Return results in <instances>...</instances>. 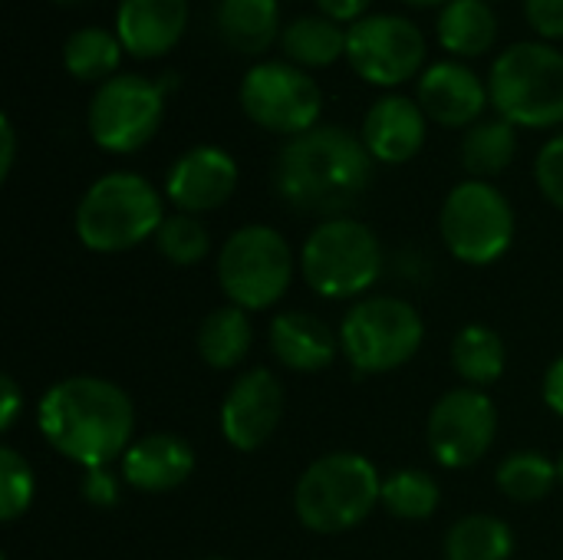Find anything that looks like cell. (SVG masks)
<instances>
[{
    "mask_svg": "<svg viewBox=\"0 0 563 560\" xmlns=\"http://www.w3.org/2000/svg\"><path fill=\"white\" fill-rule=\"evenodd\" d=\"M155 251L172 264V267H195L211 254V234L195 215H165L162 228L152 238Z\"/></svg>",
    "mask_w": 563,
    "mask_h": 560,
    "instance_id": "cell-31",
    "label": "cell"
},
{
    "mask_svg": "<svg viewBox=\"0 0 563 560\" xmlns=\"http://www.w3.org/2000/svg\"><path fill=\"white\" fill-rule=\"evenodd\" d=\"M379 505L399 521H426L439 512L442 488L422 469H399V472L383 479Z\"/></svg>",
    "mask_w": 563,
    "mask_h": 560,
    "instance_id": "cell-30",
    "label": "cell"
},
{
    "mask_svg": "<svg viewBox=\"0 0 563 560\" xmlns=\"http://www.w3.org/2000/svg\"><path fill=\"white\" fill-rule=\"evenodd\" d=\"M402 3H412V7H445L452 0H402Z\"/></svg>",
    "mask_w": 563,
    "mask_h": 560,
    "instance_id": "cell-40",
    "label": "cell"
},
{
    "mask_svg": "<svg viewBox=\"0 0 563 560\" xmlns=\"http://www.w3.org/2000/svg\"><path fill=\"white\" fill-rule=\"evenodd\" d=\"M525 13L541 40H563V0H525Z\"/></svg>",
    "mask_w": 563,
    "mask_h": 560,
    "instance_id": "cell-35",
    "label": "cell"
},
{
    "mask_svg": "<svg viewBox=\"0 0 563 560\" xmlns=\"http://www.w3.org/2000/svg\"><path fill=\"white\" fill-rule=\"evenodd\" d=\"M162 221L165 198L145 175L109 172L82 191L73 231L92 254H122L152 241Z\"/></svg>",
    "mask_w": 563,
    "mask_h": 560,
    "instance_id": "cell-3",
    "label": "cell"
},
{
    "mask_svg": "<svg viewBox=\"0 0 563 560\" xmlns=\"http://www.w3.org/2000/svg\"><path fill=\"white\" fill-rule=\"evenodd\" d=\"M445 560H511L515 535L495 515H465L445 535Z\"/></svg>",
    "mask_w": 563,
    "mask_h": 560,
    "instance_id": "cell-28",
    "label": "cell"
},
{
    "mask_svg": "<svg viewBox=\"0 0 563 560\" xmlns=\"http://www.w3.org/2000/svg\"><path fill=\"white\" fill-rule=\"evenodd\" d=\"M40 436L53 452L79 469L122 462L135 442L132 396L102 376H66L36 403Z\"/></svg>",
    "mask_w": 563,
    "mask_h": 560,
    "instance_id": "cell-2",
    "label": "cell"
},
{
    "mask_svg": "<svg viewBox=\"0 0 563 560\" xmlns=\"http://www.w3.org/2000/svg\"><path fill=\"white\" fill-rule=\"evenodd\" d=\"M23 409V393L16 386V380L10 373L0 376V432H10L20 419Z\"/></svg>",
    "mask_w": 563,
    "mask_h": 560,
    "instance_id": "cell-36",
    "label": "cell"
},
{
    "mask_svg": "<svg viewBox=\"0 0 563 560\" xmlns=\"http://www.w3.org/2000/svg\"><path fill=\"white\" fill-rule=\"evenodd\" d=\"M238 162L221 145H195L181 152L165 172V198L181 215H208L231 201L238 188Z\"/></svg>",
    "mask_w": 563,
    "mask_h": 560,
    "instance_id": "cell-15",
    "label": "cell"
},
{
    "mask_svg": "<svg viewBox=\"0 0 563 560\" xmlns=\"http://www.w3.org/2000/svg\"><path fill=\"white\" fill-rule=\"evenodd\" d=\"M218 36L241 56H261L280 40V0H218Z\"/></svg>",
    "mask_w": 563,
    "mask_h": 560,
    "instance_id": "cell-21",
    "label": "cell"
},
{
    "mask_svg": "<svg viewBox=\"0 0 563 560\" xmlns=\"http://www.w3.org/2000/svg\"><path fill=\"white\" fill-rule=\"evenodd\" d=\"M515 208L501 188L485 178L459 182L439 215V231L449 254L468 267H488L515 244Z\"/></svg>",
    "mask_w": 563,
    "mask_h": 560,
    "instance_id": "cell-9",
    "label": "cell"
},
{
    "mask_svg": "<svg viewBox=\"0 0 563 560\" xmlns=\"http://www.w3.org/2000/svg\"><path fill=\"white\" fill-rule=\"evenodd\" d=\"M238 102L254 125L294 139L320 125L323 89L307 69L287 59H264L244 73Z\"/></svg>",
    "mask_w": 563,
    "mask_h": 560,
    "instance_id": "cell-11",
    "label": "cell"
},
{
    "mask_svg": "<svg viewBox=\"0 0 563 560\" xmlns=\"http://www.w3.org/2000/svg\"><path fill=\"white\" fill-rule=\"evenodd\" d=\"M201 560H231V558H218V554H211V558H201Z\"/></svg>",
    "mask_w": 563,
    "mask_h": 560,
    "instance_id": "cell-43",
    "label": "cell"
},
{
    "mask_svg": "<svg viewBox=\"0 0 563 560\" xmlns=\"http://www.w3.org/2000/svg\"><path fill=\"white\" fill-rule=\"evenodd\" d=\"M79 495L96 512H112L122 502V475H112L109 465L102 469H82Z\"/></svg>",
    "mask_w": 563,
    "mask_h": 560,
    "instance_id": "cell-34",
    "label": "cell"
},
{
    "mask_svg": "<svg viewBox=\"0 0 563 560\" xmlns=\"http://www.w3.org/2000/svg\"><path fill=\"white\" fill-rule=\"evenodd\" d=\"M495 485L515 505H538L554 492V485H561L558 462H551L538 449H518L501 459L495 472Z\"/></svg>",
    "mask_w": 563,
    "mask_h": 560,
    "instance_id": "cell-29",
    "label": "cell"
},
{
    "mask_svg": "<svg viewBox=\"0 0 563 560\" xmlns=\"http://www.w3.org/2000/svg\"><path fill=\"white\" fill-rule=\"evenodd\" d=\"M558 482L563 485V452H561V459H558Z\"/></svg>",
    "mask_w": 563,
    "mask_h": 560,
    "instance_id": "cell-41",
    "label": "cell"
},
{
    "mask_svg": "<svg viewBox=\"0 0 563 560\" xmlns=\"http://www.w3.org/2000/svg\"><path fill=\"white\" fill-rule=\"evenodd\" d=\"M518 155V125L508 119H482L472 129H465L462 139V165L472 178H492L501 175Z\"/></svg>",
    "mask_w": 563,
    "mask_h": 560,
    "instance_id": "cell-27",
    "label": "cell"
},
{
    "mask_svg": "<svg viewBox=\"0 0 563 560\" xmlns=\"http://www.w3.org/2000/svg\"><path fill=\"white\" fill-rule=\"evenodd\" d=\"M383 479L360 452H327L313 459L294 485V515L313 535H346L379 505Z\"/></svg>",
    "mask_w": 563,
    "mask_h": 560,
    "instance_id": "cell-4",
    "label": "cell"
},
{
    "mask_svg": "<svg viewBox=\"0 0 563 560\" xmlns=\"http://www.w3.org/2000/svg\"><path fill=\"white\" fill-rule=\"evenodd\" d=\"M498 439V406L485 389H449L429 413L426 446L442 469H472Z\"/></svg>",
    "mask_w": 563,
    "mask_h": 560,
    "instance_id": "cell-12",
    "label": "cell"
},
{
    "mask_svg": "<svg viewBox=\"0 0 563 560\" xmlns=\"http://www.w3.org/2000/svg\"><path fill=\"white\" fill-rule=\"evenodd\" d=\"M373 175L376 158L356 132L317 125L284 142L274 158L271 185L287 208L327 221L343 218L369 191Z\"/></svg>",
    "mask_w": 563,
    "mask_h": 560,
    "instance_id": "cell-1",
    "label": "cell"
},
{
    "mask_svg": "<svg viewBox=\"0 0 563 560\" xmlns=\"http://www.w3.org/2000/svg\"><path fill=\"white\" fill-rule=\"evenodd\" d=\"M340 350L360 376L406 366L426 340L422 314L402 297H363L340 323Z\"/></svg>",
    "mask_w": 563,
    "mask_h": 560,
    "instance_id": "cell-8",
    "label": "cell"
},
{
    "mask_svg": "<svg viewBox=\"0 0 563 560\" xmlns=\"http://www.w3.org/2000/svg\"><path fill=\"white\" fill-rule=\"evenodd\" d=\"M280 50L287 63L300 69H317V66H333L340 56H346V30L343 23L323 17V13H307L290 20L280 30Z\"/></svg>",
    "mask_w": 563,
    "mask_h": 560,
    "instance_id": "cell-24",
    "label": "cell"
},
{
    "mask_svg": "<svg viewBox=\"0 0 563 560\" xmlns=\"http://www.w3.org/2000/svg\"><path fill=\"white\" fill-rule=\"evenodd\" d=\"M251 343H254V327L247 320V310H241L234 304L211 310L201 320L198 337H195L201 363L211 366V370H221V373L238 370L247 360Z\"/></svg>",
    "mask_w": 563,
    "mask_h": 560,
    "instance_id": "cell-23",
    "label": "cell"
},
{
    "mask_svg": "<svg viewBox=\"0 0 563 560\" xmlns=\"http://www.w3.org/2000/svg\"><path fill=\"white\" fill-rule=\"evenodd\" d=\"M439 43L455 56H482L498 40V17L488 0H452L435 20Z\"/></svg>",
    "mask_w": 563,
    "mask_h": 560,
    "instance_id": "cell-25",
    "label": "cell"
},
{
    "mask_svg": "<svg viewBox=\"0 0 563 560\" xmlns=\"http://www.w3.org/2000/svg\"><path fill=\"white\" fill-rule=\"evenodd\" d=\"M165 119V89L139 73H115L99 83L89 109L86 129L89 139L112 155H132L145 149Z\"/></svg>",
    "mask_w": 563,
    "mask_h": 560,
    "instance_id": "cell-10",
    "label": "cell"
},
{
    "mask_svg": "<svg viewBox=\"0 0 563 560\" xmlns=\"http://www.w3.org/2000/svg\"><path fill=\"white\" fill-rule=\"evenodd\" d=\"M267 343L274 360L290 373H323L336 363L340 333L310 310H284L271 320Z\"/></svg>",
    "mask_w": 563,
    "mask_h": 560,
    "instance_id": "cell-20",
    "label": "cell"
},
{
    "mask_svg": "<svg viewBox=\"0 0 563 560\" xmlns=\"http://www.w3.org/2000/svg\"><path fill=\"white\" fill-rule=\"evenodd\" d=\"M534 178L541 195L563 211V132L544 142V149L534 158Z\"/></svg>",
    "mask_w": 563,
    "mask_h": 560,
    "instance_id": "cell-33",
    "label": "cell"
},
{
    "mask_svg": "<svg viewBox=\"0 0 563 560\" xmlns=\"http://www.w3.org/2000/svg\"><path fill=\"white\" fill-rule=\"evenodd\" d=\"M383 264L379 234L346 215L320 221L300 248V274L327 300L363 297L383 277Z\"/></svg>",
    "mask_w": 563,
    "mask_h": 560,
    "instance_id": "cell-6",
    "label": "cell"
},
{
    "mask_svg": "<svg viewBox=\"0 0 563 560\" xmlns=\"http://www.w3.org/2000/svg\"><path fill=\"white\" fill-rule=\"evenodd\" d=\"M56 3H63V7H76V3H86V0H56Z\"/></svg>",
    "mask_w": 563,
    "mask_h": 560,
    "instance_id": "cell-42",
    "label": "cell"
},
{
    "mask_svg": "<svg viewBox=\"0 0 563 560\" xmlns=\"http://www.w3.org/2000/svg\"><path fill=\"white\" fill-rule=\"evenodd\" d=\"M492 106L518 129H554L563 122V53L541 40L501 50L488 73Z\"/></svg>",
    "mask_w": 563,
    "mask_h": 560,
    "instance_id": "cell-5",
    "label": "cell"
},
{
    "mask_svg": "<svg viewBox=\"0 0 563 560\" xmlns=\"http://www.w3.org/2000/svg\"><path fill=\"white\" fill-rule=\"evenodd\" d=\"M541 396H544V406L561 416L563 419V356H558L548 373H544V383H541Z\"/></svg>",
    "mask_w": 563,
    "mask_h": 560,
    "instance_id": "cell-38",
    "label": "cell"
},
{
    "mask_svg": "<svg viewBox=\"0 0 563 560\" xmlns=\"http://www.w3.org/2000/svg\"><path fill=\"white\" fill-rule=\"evenodd\" d=\"M429 135V116L422 112L419 99L412 96H383L376 99L366 116L360 139L369 155L383 165H406L412 162Z\"/></svg>",
    "mask_w": 563,
    "mask_h": 560,
    "instance_id": "cell-17",
    "label": "cell"
},
{
    "mask_svg": "<svg viewBox=\"0 0 563 560\" xmlns=\"http://www.w3.org/2000/svg\"><path fill=\"white\" fill-rule=\"evenodd\" d=\"M373 0H317V10L336 23H356L366 17Z\"/></svg>",
    "mask_w": 563,
    "mask_h": 560,
    "instance_id": "cell-37",
    "label": "cell"
},
{
    "mask_svg": "<svg viewBox=\"0 0 563 560\" xmlns=\"http://www.w3.org/2000/svg\"><path fill=\"white\" fill-rule=\"evenodd\" d=\"M13 162H16V132H13V122L10 116L0 119V178L7 182L10 172H13Z\"/></svg>",
    "mask_w": 563,
    "mask_h": 560,
    "instance_id": "cell-39",
    "label": "cell"
},
{
    "mask_svg": "<svg viewBox=\"0 0 563 560\" xmlns=\"http://www.w3.org/2000/svg\"><path fill=\"white\" fill-rule=\"evenodd\" d=\"M452 370L455 376L472 386V389H485L492 383H498L505 376L508 366V347L501 340V333L488 323H468L455 333L452 350H449Z\"/></svg>",
    "mask_w": 563,
    "mask_h": 560,
    "instance_id": "cell-22",
    "label": "cell"
},
{
    "mask_svg": "<svg viewBox=\"0 0 563 560\" xmlns=\"http://www.w3.org/2000/svg\"><path fill=\"white\" fill-rule=\"evenodd\" d=\"M122 43L115 30L102 26H79L63 43V66L79 83H106L115 76L122 63Z\"/></svg>",
    "mask_w": 563,
    "mask_h": 560,
    "instance_id": "cell-26",
    "label": "cell"
},
{
    "mask_svg": "<svg viewBox=\"0 0 563 560\" xmlns=\"http://www.w3.org/2000/svg\"><path fill=\"white\" fill-rule=\"evenodd\" d=\"M488 3H492V0H488Z\"/></svg>",
    "mask_w": 563,
    "mask_h": 560,
    "instance_id": "cell-44",
    "label": "cell"
},
{
    "mask_svg": "<svg viewBox=\"0 0 563 560\" xmlns=\"http://www.w3.org/2000/svg\"><path fill=\"white\" fill-rule=\"evenodd\" d=\"M426 33L409 17L373 13L346 30V59L373 86H399L419 76L426 63Z\"/></svg>",
    "mask_w": 563,
    "mask_h": 560,
    "instance_id": "cell-13",
    "label": "cell"
},
{
    "mask_svg": "<svg viewBox=\"0 0 563 560\" xmlns=\"http://www.w3.org/2000/svg\"><path fill=\"white\" fill-rule=\"evenodd\" d=\"M188 13V0H119L115 36L129 56L158 59L181 43Z\"/></svg>",
    "mask_w": 563,
    "mask_h": 560,
    "instance_id": "cell-18",
    "label": "cell"
},
{
    "mask_svg": "<svg viewBox=\"0 0 563 560\" xmlns=\"http://www.w3.org/2000/svg\"><path fill=\"white\" fill-rule=\"evenodd\" d=\"M416 99L422 112L445 129H472L492 102L488 83L459 59H442L419 76Z\"/></svg>",
    "mask_w": 563,
    "mask_h": 560,
    "instance_id": "cell-16",
    "label": "cell"
},
{
    "mask_svg": "<svg viewBox=\"0 0 563 560\" xmlns=\"http://www.w3.org/2000/svg\"><path fill=\"white\" fill-rule=\"evenodd\" d=\"M122 482L145 495H165L181 488L195 475V449L175 432H152L129 446L122 455Z\"/></svg>",
    "mask_w": 563,
    "mask_h": 560,
    "instance_id": "cell-19",
    "label": "cell"
},
{
    "mask_svg": "<svg viewBox=\"0 0 563 560\" xmlns=\"http://www.w3.org/2000/svg\"><path fill=\"white\" fill-rule=\"evenodd\" d=\"M284 409H287L284 383L264 366L247 370L228 386L221 399V413H218L221 436L238 452H257L277 432Z\"/></svg>",
    "mask_w": 563,
    "mask_h": 560,
    "instance_id": "cell-14",
    "label": "cell"
},
{
    "mask_svg": "<svg viewBox=\"0 0 563 560\" xmlns=\"http://www.w3.org/2000/svg\"><path fill=\"white\" fill-rule=\"evenodd\" d=\"M33 495H36V479H33L30 462L13 446H3L0 449V518L7 525L23 518L33 505Z\"/></svg>",
    "mask_w": 563,
    "mask_h": 560,
    "instance_id": "cell-32",
    "label": "cell"
},
{
    "mask_svg": "<svg viewBox=\"0 0 563 560\" xmlns=\"http://www.w3.org/2000/svg\"><path fill=\"white\" fill-rule=\"evenodd\" d=\"M297 257L290 241L271 224H244L228 234L218 251V284L228 304L241 310H267L294 284Z\"/></svg>",
    "mask_w": 563,
    "mask_h": 560,
    "instance_id": "cell-7",
    "label": "cell"
}]
</instances>
